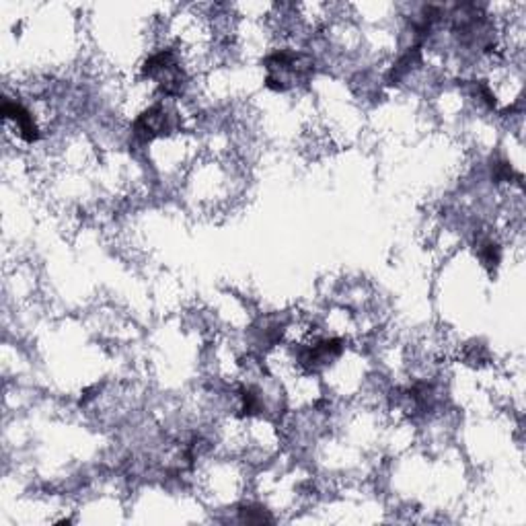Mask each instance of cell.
<instances>
[{
    "instance_id": "obj_1",
    "label": "cell",
    "mask_w": 526,
    "mask_h": 526,
    "mask_svg": "<svg viewBox=\"0 0 526 526\" xmlns=\"http://www.w3.org/2000/svg\"><path fill=\"white\" fill-rule=\"evenodd\" d=\"M171 128V122H169V113L165 111L163 105H154L148 111H144L136 124H134V134L142 140H153L154 136L158 134H165V132Z\"/></svg>"
},
{
    "instance_id": "obj_2",
    "label": "cell",
    "mask_w": 526,
    "mask_h": 526,
    "mask_svg": "<svg viewBox=\"0 0 526 526\" xmlns=\"http://www.w3.org/2000/svg\"><path fill=\"white\" fill-rule=\"evenodd\" d=\"M2 115H4L6 119H13V122L17 124L23 140H27V142H31V144H33L35 140H40V130H37V126H35V122H33V115L25 110L21 103L4 101V105H2Z\"/></svg>"
},
{
    "instance_id": "obj_3",
    "label": "cell",
    "mask_w": 526,
    "mask_h": 526,
    "mask_svg": "<svg viewBox=\"0 0 526 526\" xmlns=\"http://www.w3.org/2000/svg\"><path fill=\"white\" fill-rule=\"evenodd\" d=\"M479 257H481V262L485 263L487 267H496V265L500 263V257H502L500 247L491 241L481 242V247H479Z\"/></svg>"
},
{
    "instance_id": "obj_4",
    "label": "cell",
    "mask_w": 526,
    "mask_h": 526,
    "mask_svg": "<svg viewBox=\"0 0 526 526\" xmlns=\"http://www.w3.org/2000/svg\"><path fill=\"white\" fill-rule=\"evenodd\" d=\"M241 518L245 522H251V525H263V522H271V516L265 514V510L262 508H242L241 510Z\"/></svg>"
}]
</instances>
